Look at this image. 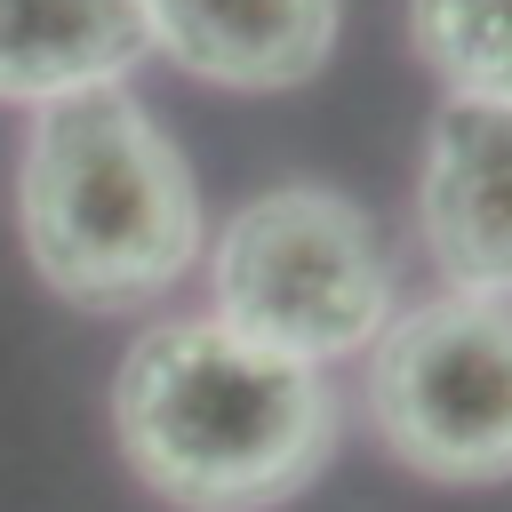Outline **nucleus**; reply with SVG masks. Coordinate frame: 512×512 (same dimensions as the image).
<instances>
[{"label": "nucleus", "instance_id": "obj_1", "mask_svg": "<svg viewBox=\"0 0 512 512\" xmlns=\"http://www.w3.org/2000/svg\"><path fill=\"white\" fill-rule=\"evenodd\" d=\"M112 432L152 496L184 512H264L328 464L336 392L328 368H304L216 312H176L120 352Z\"/></svg>", "mask_w": 512, "mask_h": 512}, {"label": "nucleus", "instance_id": "obj_2", "mask_svg": "<svg viewBox=\"0 0 512 512\" xmlns=\"http://www.w3.org/2000/svg\"><path fill=\"white\" fill-rule=\"evenodd\" d=\"M16 232L32 272L88 312L152 304L208 256L200 184L128 88L32 112L16 152Z\"/></svg>", "mask_w": 512, "mask_h": 512}, {"label": "nucleus", "instance_id": "obj_3", "mask_svg": "<svg viewBox=\"0 0 512 512\" xmlns=\"http://www.w3.org/2000/svg\"><path fill=\"white\" fill-rule=\"evenodd\" d=\"M208 296L216 320L304 360H352L400 312V272L376 224L328 184H272L232 208L208 240Z\"/></svg>", "mask_w": 512, "mask_h": 512}, {"label": "nucleus", "instance_id": "obj_4", "mask_svg": "<svg viewBox=\"0 0 512 512\" xmlns=\"http://www.w3.org/2000/svg\"><path fill=\"white\" fill-rule=\"evenodd\" d=\"M368 416L424 480H512V304L456 288L400 304L368 344Z\"/></svg>", "mask_w": 512, "mask_h": 512}, {"label": "nucleus", "instance_id": "obj_5", "mask_svg": "<svg viewBox=\"0 0 512 512\" xmlns=\"http://www.w3.org/2000/svg\"><path fill=\"white\" fill-rule=\"evenodd\" d=\"M416 224L440 288L512 304V104L448 96L424 136Z\"/></svg>", "mask_w": 512, "mask_h": 512}, {"label": "nucleus", "instance_id": "obj_6", "mask_svg": "<svg viewBox=\"0 0 512 512\" xmlns=\"http://www.w3.org/2000/svg\"><path fill=\"white\" fill-rule=\"evenodd\" d=\"M136 8L152 56L240 96L304 88L344 24V0H136Z\"/></svg>", "mask_w": 512, "mask_h": 512}, {"label": "nucleus", "instance_id": "obj_7", "mask_svg": "<svg viewBox=\"0 0 512 512\" xmlns=\"http://www.w3.org/2000/svg\"><path fill=\"white\" fill-rule=\"evenodd\" d=\"M152 56L136 0H0V104L40 112L88 88H128Z\"/></svg>", "mask_w": 512, "mask_h": 512}, {"label": "nucleus", "instance_id": "obj_8", "mask_svg": "<svg viewBox=\"0 0 512 512\" xmlns=\"http://www.w3.org/2000/svg\"><path fill=\"white\" fill-rule=\"evenodd\" d=\"M408 40L448 96L512 104V0H408Z\"/></svg>", "mask_w": 512, "mask_h": 512}]
</instances>
